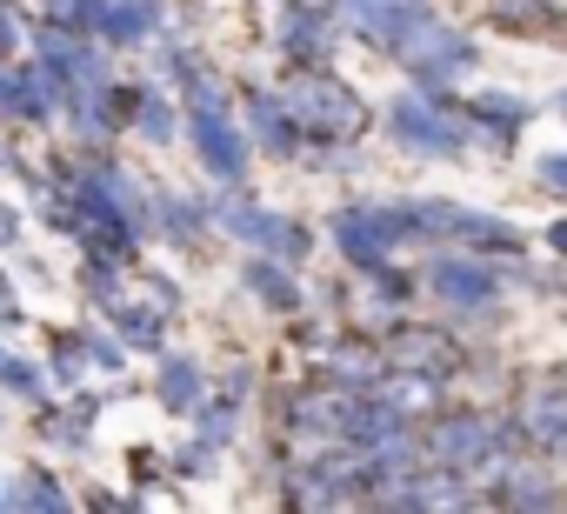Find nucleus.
Instances as JSON below:
<instances>
[{"instance_id": "40", "label": "nucleus", "mask_w": 567, "mask_h": 514, "mask_svg": "<svg viewBox=\"0 0 567 514\" xmlns=\"http://www.w3.org/2000/svg\"><path fill=\"white\" fill-rule=\"evenodd\" d=\"M540 240H547V254H560V261H567V220H547Z\"/></svg>"}, {"instance_id": "32", "label": "nucleus", "mask_w": 567, "mask_h": 514, "mask_svg": "<svg viewBox=\"0 0 567 514\" xmlns=\"http://www.w3.org/2000/svg\"><path fill=\"white\" fill-rule=\"evenodd\" d=\"M28 41H34V28L21 14V0H0V61H21Z\"/></svg>"}, {"instance_id": "22", "label": "nucleus", "mask_w": 567, "mask_h": 514, "mask_svg": "<svg viewBox=\"0 0 567 514\" xmlns=\"http://www.w3.org/2000/svg\"><path fill=\"white\" fill-rule=\"evenodd\" d=\"M187 421H194L187 434L220 454V448H234V434H240V401H234V394H200V401L187 408Z\"/></svg>"}, {"instance_id": "13", "label": "nucleus", "mask_w": 567, "mask_h": 514, "mask_svg": "<svg viewBox=\"0 0 567 514\" xmlns=\"http://www.w3.org/2000/svg\"><path fill=\"white\" fill-rule=\"evenodd\" d=\"M461 114L474 121V141H481V147L514 154L520 127L534 121V101H527V94H514V88H474V94H461Z\"/></svg>"}, {"instance_id": "30", "label": "nucleus", "mask_w": 567, "mask_h": 514, "mask_svg": "<svg viewBox=\"0 0 567 514\" xmlns=\"http://www.w3.org/2000/svg\"><path fill=\"white\" fill-rule=\"evenodd\" d=\"M81 220H87V214H81L74 187H68V181H48V187H41V227H54V234H68V240H74V234H81Z\"/></svg>"}, {"instance_id": "29", "label": "nucleus", "mask_w": 567, "mask_h": 514, "mask_svg": "<svg viewBox=\"0 0 567 514\" xmlns=\"http://www.w3.org/2000/svg\"><path fill=\"white\" fill-rule=\"evenodd\" d=\"M361 281H368V295H374V301H381V308H374V315H401V308H408V301H414V295H421V275H401V268H394V261H381V268H368V275H361Z\"/></svg>"}, {"instance_id": "5", "label": "nucleus", "mask_w": 567, "mask_h": 514, "mask_svg": "<svg viewBox=\"0 0 567 514\" xmlns=\"http://www.w3.org/2000/svg\"><path fill=\"white\" fill-rule=\"evenodd\" d=\"M207 214H214V227L220 234H234L240 247H260V254H280V261H308L315 254V227L308 220H295V214H280V207H267V201H247L240 187H220V194H207Z\"/></svg>"}, {"instance_id": "11", "label": "nucleus", "mask_w": 567, "mask_h": 514, "mask_svg": "<svg viewBox=\"0 0 567 514\" xmlns=\"http://www.w3.org/2000/svg\"><path fill=\"white\" fill-rule=\"evenodd\" d=\"M74 28L94 34L107 54H127V48H147L167 28V0H81Z\"/></svg>"}, {"instance_id": "27", "label": "nucleus", "mask_w": 567, "mask_h": 514, "mask_svg": "<svg viewBox=\"0 0 567 514\" xmlns=\"http://www.w3.org/2000/svg\"><path fill=\"white\" fill-rule=\"evenodd\" d=\"M0 394H8V401H48V368L0 341Z\"/></svg>"}, {"instance_id": "15", "label": "nucleus", "mask_w": 567, "mask_h": 514, "mask_svg": "<svg viewBox=\"0 0 567 514\" xmlns=\"http://www.w3.org/2000/svg\"><path fill=\"white\" fill-rule=\"evenodd\" d=\"M240 288H247L267 315H301V308H308V288H301V275H295V261H280V254H260V247H247Z\"/></svg>"}, {"instance_id": "37", "label": "nucleus", "mask_w": 567, "mask_h": 514, "mask_svg": "<svg viewBox=\"0 0 567 514\" xmlns=\"http://www.w3.org/2000/svg\"><path fill=\"white\" fill-rule=\"evenodd\" d=\"M514 281L534 288V295H560V275H547V268H520V261H514Z\"/></svg>"}, {"instance_id": "10", "label": "nucleus", "mask_w": 567, "mask_h": 514, "mask_svg": "<svg viewBox=\"0 0 567 514\" xmlns=\"http://www.w3.org/2000/svg\"><path fill=\"white\" fill-rule=\"evenodd\" d=\"M274 54L280 61H295V68H321V61H334V48H341V21H334V8L328 0H280V14H274Z\"/></svg>"}, {"instance_id": "25", "label": "nucleus", "mask_w": 567, "mask_h": 514, "mask_svg": "<svg viewBox=\"0 0 567 514\" xmlns=\"http://www.w3.org/2000/svg\"><path fill=\"white\" fill-rule=\"evenodd\" d=\"M147 48H154V81H161V88H174V94H181V88H187V81H194L200 68H207V61H200V48L174 41L167 28H161V34H154Z\"/></svg>"}, {"instance_id": "7", "label": "nucleus", "mask_w": 567, "mask_h": 514, "mask_svg": "<svg viewBox=\"0 0 567 514\" xmlns=\"http://www.w3.org/2000/svg\"><path fill=\"white\" fill-rule=\"evenodd\" d=\"M394 61L408 68L414 88H454V81H467V74L481 68V41H474L467 28H454L447 14H434Z\"/></svg>"}, {"instance_id": "18", "label": "nucleus", "mask_w": 567, "mask_h": 514, "mask_svg": "<svg viewBox=\"0 0 567 514\" xmlns=\"http://www.w3.org/2000/svg\"><path fill=\"white\" fill-rule=\"evenodd\" d=\"M328 240H334V254L354 268V275H368V268H381V261H394V254L374 240V227H368V214H361V201H341L334 214H328Z\"/></svg>"}, {"instance_id": "9", "label": "nucleus", "mask_w": 567, "mask_h": 514, "mask_svg": "<svg viewBox=\"0 0 567 514\" xmlns=\"http://www.w3.org/2000/svg\"><path fill=\"white\" fill-rule=\"evenodd\" d=\"M328 8H334V21L348 28V34H361L368 48H381L388 61L441 14L434 8V0H328Z\"/></svg>"}, {"instance_id": "28", "label": "nucleus", "mask_w": 567, "mask_h": 514, "mask_svg": "<svg viewBox=\"0 0 567 514\" xmlns=\"http://www.w3.org/2000/svg\"><path fill=\"white\" fill-rule=\"evenodd\" d=\"M381 394H388L408 421H427V414L441 408V381H427V374H381Z\"/></svg>"}, {"instance_id": "4", "label": "nucleus", "mask_w": 567, "mask_h": 514, "mask_svg": "<svg viewBox=\"0 0 567 514\" xmlns=\"http://www.w3.org/2000/svg\"><path fill=\"white\" fill-rule=\"evenodd\" d=\"M421 295L461 321H487L501 315V295H507V275L501 261H487V254H467V247H434L427 261H421Z\"/></svg>"}, {"instance_id": "20", "label": "nucleus", "mask_w": 567, "mask_h": 514, "mask_svg": "<svg viewBox=\"0 0 567 514\" xmlns=\"http://www.w3.org/2000/svg\"><path fill=\"white\" fill-rule=\"evenodd\" d=\"M200 394H207V368L161 348V368H154V401H161V414H181V421H187V408H194Z\"/></svg>"}, {"instance_id": "23", "label": "nucleus", "mask_w": 567, "mask_h": 514, "mask_svg": "<svg viewBox=\"0 0 567 514\" xmlns=\"http://www.w3.org/2000/svg\"><path fill=\"white\" fill-rule=\"evenodd\" d=\"M487 21L494 28H507V34H560V8H554V0H487Z\"/></svg>"}, {"instance_id": "8", "label": "nucleus", "mask_w": 567, "mask_h": 514, "mask_svg": "<svg viewBox=\"0 0 567 514\" xmlns=\"http://www.w3.org/2000/svg\"><path fill=\"white\" fill-rule=\"evenodd\" d=\"M181 134H187V147H194V161H200V174H207L214 187H247V167H254V141H247V127H240L234 114H214V107H187Z\"/></svg>"}, {"instance_id": "31", "label": "nucleus", "mask_w": 567, "mask_h": 514, "mask_svg": "<svg viewBox=\"0 0 567 514\" xmlns=\"http://www.w3.org/2000/svg\"><path fill=\"white\" fill-rule=\"evenodd\" d=\"M81 335H87V354H94V374H127V341L114 335V328H101V321H81Z\"/></svg>"}, {"instance_id": "39", "label": "nucleus", "mask_w": 567, "mask_h": 514, "mask_svg": "<svg viewBox=\"0 0 567 514\" xmlns=\"http://www.w3.org/2000/svg\"><path fill=\"white\" fill-rule=\"evenodd\" d=\"M34 14H41V21H68V28H74L81 0H34Z\"/></svg>"}, {"instance_id": "16", "label": "nucleus", "mask_w": 567, "mask_h": 514, "mask_svg": "<svg viewBox=\"0 0 567 514\" xmlns=\"http://www.w3.org/2000/svg\"><path fill=\"white\" fill-rule=\"evenodd\" d=\"M207 227H214L207 201H194V194H174V187L147 194V234H161L167 247H200V234H207Z\"/></svg>"}, {"instance_id": "2", "label": "nucleus", "mask_w": 567, "mask_h": 514, "mask_svg": "<svg viewBox=\"0 0 567 514\" xmlns=\"http://www.w3.org/2000/svg\"><path fill=\"white\" fill-rule=\"evenodd\" d=\"M280 101H288V114L301 121L308 147H354L368 127H374V107L321 61V68H295L280 74Z\"/></svg>"}, {"instance_id": "38", "label": "nucleus", "mask_w": 567, "mask_h": 514, "mask_svg": "<svg viewBox=\"0 0 567 514\" xmlns=\"http://www.w3.org/2000/svg\"><path fill=\"white\" fill-rule=\"evenodd\" d=\"M220 394H234V401H247V394H254V368H247V361H234V368L220 374Z\"/></svg>"}, {"instance_id": "21", "label": "nucleus", "mask_w": 567, "mask_h": 514, "mask_svg": "<svg viewBox=\"0 0 567 514\" xmlns=\"http://www.w3.org/2000/svg\"><path fill=\"white\" fill-rule=\"evenodd\" d=\"M48 381H54V394H81L94 381V354H87L81 321L61 328V335H48Z\"/></svg>"}, {"instance_id": "24", "label": "nucleus", "mask_w": 567, "mask_h": 514, "mask_svg": "<svg viewBox=\"0 0 567 514\" xmlns=\"http://www.w3.org/2000/svg\"><path fill=\"white\" fill-rule=\"evenodd\" d=\"M74 494L61 487V474L54 467H21L14 481H8V507H28V514H54V507H68Z\"/></svg>"}, {"instance_id": "17", "label": "nucleus", "mask_w": 567, "mask_h": 514, "mask_svg": "<svg viewBox=\"0 0 567 514\" xmlns=\"http://www.w3.org/2000/svg\"><path fill=\"white\" fill-rule=\"evenodd\" d=\"M181 101H174V88H161V81H134V121H127V134L134 141H147L154 154L161 147H174L181 141Z\"/></svg>"}, {"instance_id": "43", "label": "nucleus", "mask_w": 567, "mask_h": 514, "mask_svg": "<svg viewBox=\"0 0 567 514\" xmlns=\"http://www.w3.org/2000/svg\"><path fill=\"white\" fill-rule=\"evenodd\" d=\"M0 507H8V487H0Z\"/></svg>"}, {"instance_id": "33", "label": "nucleus", "mask_w": 567, "mask_h": 514, "mask_svg": "<svg viewBox=\"0 0 567 514\" xmlns=\"http://www.w3.org/2000/svg\"><path fill=\"white\" fill-rule=\"evenodd\" d=\"M207 467H214V448L194 441V434H187V448L167 454V474H181V481H207Z\"/></svg>"}, {"instance_id": "35", "label": "nucleus", "mask_w": 567, "mask_h": 514, "mask_svg": "<svg viewBox=\"0 0 567 514\" xmlns=\"http://www.w3.org/2000/svg\"><path fill=\"white\" fill-rule=\"evenodd\" d=\"M14 328H28V308H21V295H14V275L0 268V335H14Z\"/></svg>"}, {"instance_id": "36", "label": "nucleus", "mask_w": 567, "mask_h": 514, "mask_svg": "<svg viewBox=\"0 0 567 514\" xmlns=\"http://www.w3.org/2000/svg\"><path fill=\"white\" fill-rule=\"evenodd\" d=\"M21 227H28L21 207H14V201H0V254H14V247H21Z\"/></svg>"}, {"instance_id": "26", "label": "nucleus", "mask_w": 567, "mask_h": 514, "mask_svg": "<svg viewBox=\"0 0 567 514\" xmlns=\"http://www.w3.org/2000/svg\"><path fill=\"white\" fill-rule=\"evenodd\" d=\"M34 434H41L48 448H61V454H81V448L94 441V428H87V414H81V408H61V401L34 414Z\"/></svg>"}, {"instance_id": "6", "label": "nucleus", "mask_w": 567, "mask_h": 514, "mask_svg": "<svg viewBox=\"0 0 567 514\" xmlns=\"http://www.w3.org/2000/svg\"><path fill=\"white\" fill-rule=\"evenodd\" d=\"M374 348H381V361H388V374H427V381H454V374H467V348L454 341V328H441V321H414V315H394L381 335H374Z\"/></svg>"}, {"instance_id": "1", "label": "nucleus", "mask_w": 567, "mask_h": 514, "mask_svg": "<svg viewBox=\"0 0 567 514\" xmlns=\"http://www.w3.org/2000/svg\"><path fill=\"white\" fill-rule=\"evenodd\" d=\"M381 127L408 161H467L474 154V121L461 114L454 88H401V94H388Z\"/></svg>"}, {"instance_id": "42", "label": "nucleus", "mask_w": 567, "mask_h": 514, "mask_svg": "<svg viewBox=\"0 0 567 514\" xmlns=\"http://www.w3.org/2000/svg\"><path fill=\"white\" fill-rule=\"evenodd\" d=\"M554 107H560V127H567V94H560V101H554Z\"/></svg>"}, {"instance_id": "14", "label": "nucleus", "mask_w": 567, "mask_h": 514, "mask_svg": "<svg viewBox=\"0 0 567 514\" xmlns=\"http://www.w3.org/2000/svg\"><path fill=\"white\" fill-rule=\"evenodd\" d=\"M247 141H254L267 161H301V154H308V134H301V121L288 114L280 88H247Z\"/></svg>"}, {"instance_id": "41", "label": "nucleus", "mask_w": 567, "mask_h": 514, "mask_svg": "<svg viewBox=\"0 0 567 514\" xmlns=\"http://www.w3.org/2000/svg\"><path fill=\"white\" fill-rule=\"evenodd\" d=\"M0 167H8V174H21V181H41L34 167H21V161H14V147H8V134H0Z\"/></svg>"}, {"instance_id": "34", "label": "nucleus", "mask_w": 567, "mask_h": 514, "mask_svg": "<svg viewBox=\"0 0 567 514\" xmlns=\"http://www.w3.org/2000/svg\"><path fill=\"white\" fill-rule=\"evenodd\" d=\"M534 181L567 201V147H560V154H534Z\"/></svg>"}, {"instance_id": "19", "label": "nucleus", "mask_w": 567, "mask_h": 514, "mask_svg": "<svg viewBox=\"0 0 567 514\" xmlns=\"http://www.w3.org/2000/svg\"><path fill=\"white\" fill-rule=\"evenodd\" d=\"M101 315H107V328H114L127 348H141V354H161V348H167V308H161V301L147 308V301H121V295H114Z\"/></svg>"}, {"instance_id": "12", "label": "nucleus", "mask_w": 567, "mask_h": 514, "mask_svg": "<svg viewBox=\"0 0 567 514\" xmlns=\"http://www.w3.org/2000/svg\"><path fill=\"white\" fill-rule=\"evenodd\" d=\"M481 501L487 507H567V487H560V474L540 461V448L534 454H507V461H494L487 474H481Z\"/></svg>"}, {"instance_id": "3", "label": "nucleus", "mask_w": 567, "mask_h": 514, "mask_svg": "<svg viewBox=\"0 0 567 514\" xmlns=\"http://www.w3.org/2000/svg\"><path fill=\"white\" fill-rule=\"evenodd\" d=\"M421 448H427V461L461 467V474L481 481L494 461H507V454L527 448V441H520V428H514L507 414H487V408H434V414L421 421Z\"/></svg>"}]
</instances>
